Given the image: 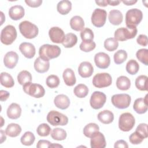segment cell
<instances>
[{
  "mask_svg": "<svg viewBox=\"0 0 148 148\" xmlns=\"http://www.w3.org/2000/svg\"><path fill=\"white\" fill-rule=\"evenodd\" d=\"M35 140V137L34 134L30 132H25L23 135L20 138L21 143L25 146H31L32 145Z\"/></svg>",
  "mask_w": 148,
  "mask_h": 148,
  "instance_id": "38",
  "label": "cell"
},
{
  "mask_svg": "<svg viewBox=\"0 0 148 148\" xmlns=\"http://www.w3.org/2000/svg\"><path fill=\"white\" fill-rule=\"evenodd\" d=\"M71 28L76 31H82L84 27V21L79 16H75L70 20Z\"/></svg>",
  "mask_w": 148,
  "mask_h": 148,
  "instance_id": "27",
  "label": "cell"
},
{
  "mask_svg": "<svg viewBox=\"0 0 148 148\" xmlns=\"http://www.w3.org/2000/svg\"><path fill=\"white\" fill-rule=\"evenodd\" d=\"M131 98L127 94H114L112 97V104L117 108L124 109L127 108L131 103Z\"/></svg>",
  "mask_w": 148,
  "mask_h": 148,
  "instance_id": "9",
  "label": "cell"
},
{
  "mask_svg": "<svg viewBox=\"0 0 148 148\" xmlns=\"http://www.w3.org/2000/svg\"><path fill=\"white\" fill-rule=\"evenodd\" d=\"M75 95L80 98L86 97L88 94V88L84 84H79L73 89Z\"/></svg>",
  "mask_w": 148,
  "mask_h": 148,
  "instance_id": "35",
  "label": "cell"
},
{
  "mask_svg": "<svg viewBox=\"0 0 148 148\" xmlns=\"http://www.w3.org/2000/svg\"><path fill=\"white\" fill-rule=\"evenodd\" d=\"M47 121L53 126H63L68 124V118L61 113L56 110H51L47 114Z\"/></svg>",
  "mask_w": 148,
  "mask_h": 148,
  "instance_id": "8",
  "label": "cell"
},
{
  "mask_svg": "<svg viewBox=\"0 0 148 148\" xmlns=\"http://www.w3.org/2000/svg\"><path fill=\"white\" fill-rule=\"evenodd\" d=\"M23 91L32 97L40 98L45 94V90L43 87L37 83L28 82L23 85Z\"/></svg>",
  "mask_w": 148,
  "mask_h": 148,
  "instance_id": "6",
  "label": "cell"
},
{
  "mask_svg": "<svg viewBox=\"0 0 148 148\" xmlns=\"http://www.w3.org/2000/svg\"><path fill=\"white\" fill-rule=\"evenodd\" d=\"M60 79L57 75H49L46 80V85L50 88H54L57 87L60 84Z\"/></svg>",
  "mask_w": 148,
  "mask_h": 148,
  "instance_id": "43",
  "label": "cell"
},
{
  "mask_svg": "<svg viewBox=\"0 0 148 148\" xmlns=\"http://www.w3.org/2000/svg\"><path fill=\"white\" fill-rule=\"evenodd\" d=\"M136 42L139 45H141L142 46H146L148 43L147 37L146 35H139L136 39Z\"/></svg>",
  "mask_w": 148,
  "mask_h": 148,
  "instance_id": "49",
  "label": "cell"
},
{
  "mask_svg": "<svg viewBox=\"0 0 148 148\" xmlns=\"http://www.w3.org/2000/svg\"><path fill=\"white\" fill-rule=\"evenodd\" d=\"M130 142L133 145H138L142 142L144 138H142L140 135H139L135 131L131 134L129 137Z\"/></svg>",
  "mask_w": 148,
  "mask_h": 148,
  "instance_id": "48",
  "label": "cell"
},
{
  "mask_svg": "<svg viewBox=\"0 0 148 148\" xmlns=\"http://www.w3.org/2000/svg\"><path fill=\"white\" fill-rule=\"evenodd\" d=\"M50 68L49 61H46L40 57L36 58L34 62V68L35 71L40 73H43L48 71Z\"/></svg>",
  "mask_w": 148,
  "mask_h": 148,
  "instance_id": "22",
  "label": "cell"
},
{
  "mask_svg": "<svg viewBox=\"0 0 148 148\" xmlns=\"http://www.w3.org/2000/svg\"><path fill=\"white\" fill-rule=\"evenodd\" d=\"M94 72V68L92 64L88 61H83L79 66V75L83 78L90 77Z\"/></svg>",
  "mask_w": 148,
  "mask_h": 148,
  "instance_id": "18",
  "label": "cell"
},
{
  "mask_svg": "<svg viewBox=\"0 0 148 148\" xmlns=\"http://www.w3.org/2000/svg\"><path fill=\"white\" fill-rule=\"evenodd\" d=\"M25 14L24 8L21 5H14L9 10V16L13 20H18L22 18Z\"/></svg>",
  "mask_w": 148,
  "mask_h": 148,
  "instance_id": "19",
  "label": "cell"
},
{
  "mask_svg": "<svg viewBox=\"0 0 148 148\" xmlns=\"http://www.w3.org/2000/svg\"><path fill=\"white\" fill-rule=\"evenodd\" d=\"M123 3L126 5H132L137 2V1H123Z\"/></svg>",
  "mask_w": 148,
  "mask_h": 148,
  "instance_id": "57",
  "label": "cell"
},
{
  "mask_svg": "<svg viewBox=\"0 0 148 148\" xmlns=\"http://www.w3.org/2000/svg\"><path fill=\"white\" fill-rule=\"evenodd\" d=\"M108 4L111 6H117L120 3V1H112V0H107Z\"/></svg>",
  "mask_w": 148,
  "mask_h": 148,
  "instance_id": "55",
  "label": "cell"
},
{
  "mask_svg": "<svg viewBox=\"0 0 148 148\" xmlns=\"http://www.w3.org/2000/svg\"><path fill=\"white\" fill-rule=\"evenodd\" d=\"M66 131L60 128H56L52 130L51 132V136L54 140H63L66 138Z\"/></svg>",
  "mask_w": 148,
  "mask_h": 148,
  "instance_id": "37",
  "label": "cell"
},
{
  "mask_svg": "<svg viewBox=\"0 0 148 148\" xmlns=\"http://www.w3.org/2000/svg\"><path fill=\"white\" fill-rule=\"evenodd\" d=\"M95 3L99 6H102V7H105L108 4L107 2V1L106 0H102V1H95Z\"/></svg>",
  "mask_w": 148,
  "mask_h": 148,
  "instance_id": "54",
  "label": "cell"
},
{
  "mask_svg": "<svg viewBox=\"0 0 148 148\" xmlns=\"http://www.w3.org/2000/svg\"><path fill=\"white\" fill-rule=\"evenodd\" d=\"M18 56L17 53L10 51L8 52L3 58L5 66L9 69L14 68L18 62Z\"/></svg>",
  "mask_w": 148,
  "mask_h": 148,
  "instance_id": "17",
  "label": "cell"
},
{
  "mask_svg": "<svg viewBox=\"0 0 148 148\" xmlns=\"http://www.w3.org/2000/svg\"><path fill=\"white\" fill-rule=\"evenodd\" d=\"M108 18L112 24L114 25H119L123 21V16L120 10L114 9L109 12Z\"/></svg>",
  "mask_w": 148,
  "mask_h": 148,
  "instance_id": "23",
  "label": "cell"
},
{
  "mask_svg": "<svg viewBox=\"0 0 148 148\" xmlns=\"http://www.w3.org/2000/svg\"><path fill=\"white\" fill-rule=\"evenodd\" d=\"M143 18L142 12L136 8L128 10L125 14L127 27H136Z\"/></svg>",
  "mask_w": 148,
  "mask_h": 148,
  "instance_id": "3",
  "label": "cell"
},
{
  "mask_svg": "<svg viewBox=\"0 0 148 148\" xmlns=\"http://www.w3.org/2000/svg\"><path fill=\"white\" fill-rule=\"evenodd\" d=\"M95 47L96 44L93 40L87 42L82 41L79 46L80 49L84 52H90L93 50L95 48Z\"/></svg>",
  "mask_w": 148,
  "mask_h": 148,
  "instance_id": "46",
  "label": "cell"
},
{
  "mask_svg": "<svg viewBox=\"0 0 148 148\" xmlns=\"http://www.w3.org/2000/svg\"><path fill=\"white\" fill-rule=\"evenodd\" d=\"M94 62L98 68L100 69H106L110 65V58L108 54L103 52H99L95 55Z\"/></svg>",
  "mask_w": 148,
  "mask_h": 148,
  "instance_id": "14",
  "label": "cell"
},
{
  "mask_svg": "<svg viewBox=\"0 0 148 148\" xmlns=\"http://www.w3.org/2000/svg\"><path fill=\"white\" fill-rule=\"evenodd\" d=\"M136 56L139 61L144 65H148V50L147 49L138 50L136 53Z\"/></svg>",
  "mask_w": 148,
  "mask_h": 148,
  "instance_id": "42",
  "label": "cell"
},
{
  "mask_svg": "<svg viewBox=\"0 0 148 148\" xmlns=\"http://www.w3.org/2000/svg\"><path fill=\"white\" fill-rule=\"evenodd\" d=\"M91 148H104L106 143L105 136L102 133L99 131L96 132L91 138L90 140Z\"/></svg>",
  "mask_w": 148,
  "mask_h": 148,
  "instance_id": "15",
  "label": "cell"
},
{
  "mask_svg": "<svg viewBox=\"0 0 148 148\" xmlns=\"http://www.w3.org/2000/svg\"><path fill=\"white\" fill-rule=\"evenodd\" d=\"M25 2L27 5L31 8H38L42 3V0H25Z\"/></svg>",
  "mask_w": 148,
  "mask_h": 148,
  "instance_id": "50",
  "label": "cell"
},
{
  "mask_svg": "<svg viewBox=\"0 0 148 148\" xmlns=\"http://www.w3.org/2000/svg\"><path fill=\"white\" fill-rule=\"evenodd\" d=\"M49 35L51 41L56 43H62L65 38L64 31L58 27H51L49 29Z\"/></svg>",
  "mask_w": 148,
  "mask_h": 148,
  "instance_id": "13",
  "label": "cell"
},
{
  "mask_svg": "<svg viewBox=\"0 0 148 148\" xmlns=\"http://www.w3.org/2000/svg\"><path fill=\"white\" fill-rule=\"evenodd\" d=\"M114 147H123V148H128V145L126 141L124 140H119L116 141L114 143Z\"/></svg>",
  "mask_w": 148,
  "mask_h": 148,
  "instance_id": "52",
  "label": "cell"
},
{
  "mask_svg": "<svg viewBox=\"0 0 148 148\" xmlns=\"http://www.w3.org/2000/svg\"><path fill=\"white\" fill-rule=\"evenodd\" d=\"M9 93L5 90H1L0 91V100L1 101H6L8 98L9 97Z\"/></svg>",
  "mask_w": 148,
  "mask_h": 148,
  "instance_id": "53",
  "label": "cell"
},
{
  "mask_svg": "<svg viewBox=\"0 0 148 148\" xmlns=\"http://www.w3.org/2000/svg\"><path fill=\"white\" fill-rule=\"evenodd\" d=\"M119 42L114 38L106 39L104 42V47L109 51H113L117 49Z\"/></svg>",
  "mask_w": 148,
  "mask_h": 148,
  "instance_id": "40",
  "label": "cell"
},
{
  "mask_svg": "<svg viewBox=\"0 0 148 148\" xmlns=\"http://www.w3.org/2000/svg\"><path fill=\"white\" fill-rule=\"evenodd\" d=\"M106 101V95L101 91H95L91 95L90 103L92 108L99 109L101 108Z\"/></svg>",
  "mask_w": 148,
  "mask_h": 148,
  "instance_id": "12",
  "label": "cell"
},
{
  "mask_svg": "<svg viewBox=\"0 0 148 148\" xmlns=\"http://www.w3.org/2000/svg\"><path fill=\"white\" fill-rule=\"evenodd\" d=\"M62 147V146L58 145V144H55V143H51L50 147Z\"/></svg>",
  "mask_w": 148,
  "mask_h": 148,
  "instance_id": "58",
  "label": "cell"
},
{
  "mask_svg": "<svg viewBox=\"0 0 148 148\" xmlns=\"http://www.w3.org/2000/svg\"><path fill=\"white\" fill-rule=\"evenodd\" d=\"M125 69L129 74L134 75L136 74L139 71V65L136 60H130L127 63Z\"/></svg>",
  "mask_w": 148,
  "mask_h": 148,
  "instance_id": "39",
  "label": "cell"
},
{
  "mask_svg": "<svg viewBox=\"0 0 148 148\" xmlns=\"http://www.w3.org/2000/svg\"><path fill=\"white\" fill-rule=\"evenodd\" d=\"M80 37L82 41H91L93 40L94 39V33L91 29L88 28H86L81 31Z\"/></svg>",
  "mask_w": 148,
  "mask_h": 148,
  "instance_id": "45",
  "label": "cell"
},
{
  "mask_svg": "<svg viewBox=\"0 0 148 148\" xmlns=\"http://www.w3.org/2000/svg\"><path fill=\"white\" fill-rule=\"evenodd\" d=\"M106 11L100 9H95L91 15V23L96 27H102L106 20Z\"/></svg>",
  "mask_w": 148,
  "mask_h": 148,
  "instance_id": "11",
  "label": "cell"
},
{
  "mask_svg": "<svg viewBox=\"0 0 148 148\" xmlns=\"http://www.w3.org/2000/svg\"><path fill=\"white\" fill-rule=\"evenodd\" d=\"M147 76L146 75H140L135 80V84L136 87L140 91H147Z\"/></svg>",
  "mask_w": 148,
  "mask_h": 148,
  "instance_id": "34",
  "label": "cell"
},
{
  "mask_svg": "<svg viewBox=\"0 0 148 148\" xmlns=\"http://www.w3.org/2000/svg\"><path fill=\"white\" fill-rule=\"evenodd\" d=\"M62 77L65 84L68 86H73L76 83V79L75 73L71 68H66L64 70Z\"/></svg>",
  "mask_w": 148,
  "mask_h": 148,
  "instance_id": "25",
  "label": "cell"
},
{
  "mask_svg": "<svg viewBox=\"0 0 148 148\" xmlns=\"http://www.w3.org/2000/svg\"><path fill=\"white\" fill-rule=\"evenodd\" d=\"M135 132L144 139L147 138V124L146 123H140L136 127Z\"/></svg>",
  "mask_w": 148,
  "mask_h": 148,
  "instance_id": "47",
  "label": "cell"
},
{
  "mask_svg": "<svg viewBox=\"0 0 148 148\" xmlns=\"http://www.w3.org/2000/svg\"><path fill=\"white\" fill-rule=\"evenodd\" d=\"M54 103L57 108L64 110L69 106L70 100L66 95L59 94L54 98Z\"/></svg>",
  "mask_w": 148,
  "mask_h": 148,
  "instance_id": "20",
  "label": "cell"
},
{
  "mask_svg": "<svg viewBox=\"0 0 148 148\" xmlns=\"http://www.w3.org/2000/svg\"><path fill=\"white\" fill-rule=\"evenodd\" d=\"M17 81L20 85L23 86L27 83L31 82L32 75L31 73L27 71H22L20 72L17 75Z\"/></svg>",
  "mask_w": 148,
  "mask_h": 148,
  "instance_id": "36",
  "label": "cell"
},
{
  "mask_svg": "<svg viewBox=\"0 0 148 148\" xmlns=\"http://www.w3.org/2000/svg\"><path fill=\"white\" fill-rule=\"evenodd\" d=\"M6 113L7 116L9 119L16 120L20 117L21 108L18 104L16 103H12L8 108Z\"/></svg>",
  "mask_w": 148,
  "mask_h": 148,
  "instance_id": "21",
  "label": "cell"
},
{
  "mask_svg": "<svg viewBox=\"0 0 148 148\" xmlns=\"http://www.w3.org/2000/svg\"><path fill=\"white\" fill-rule=\"evenodd\" d=\"M99 126L93 123L87 124L83 128V134L87 138H91L96 132L99 131Z\"/></svg>",
  "mask_w": 148,
  "mask_h": 148,
  "instance_id": "32",
  "label": "cell"
},
{
  "mask_svg": "<svg viewBox=\"0 0 148 148\" xmlns=\"http://www.w3.org/2000/svg\"><path fill=\"white\" fill-rule=\"evenodd\" d=\"M72 3L69 1L63 0L60 1L57 5V11L62 15L67 14L71 10Z\"/></svg>",
  "mask_w": 148,
  "mask_h": 148,
  "instance_id": "29",
  "label": "cell"
},
{
  "mask_svg": "<svg viewBox=\"0 0 148 148\" xmlns=\"http://www.w3.org/2000/svg\"><path fill=\"white\" fill-rule=\"evenodd\" d=\"M19 50L25 57L29 59L33 58L36 53L34 45L29 42L21 43L19 46Z\"/></svg>",
  "mask_w": 148,
  "mask_h": 148,
  "instance_id": "16",
  "label": "cell"
},
{
  "mask_svg": "<svg viewBox=\"0 0 148 148\" xmlns=\"http://www.w3.org/2000/svg\"><path fill=\"white\" fill-rule=\"evenodd\" d=\"M97 117L98 120L105 124H109L112 123L114 120L113 113L108 110H104L100 112L98 114Z\"/></svg>",
  "mask_w": 148,
  "mask_h": 148,
  "instance_id": "26",
  "label": "cell"
},
{
  "mask_svg": "<svg viewBox=\"0 0 148 148\" xmlns=\"http://www.w3.org/2000/svg\"><path fill=\"white\" fill-rule=\"evenodd\" d=\"M137 32L136 27H121L115 31L114 38L117 40L125 41L135 38Z\"/></svg>",
  "mask_w": 148,
  "mask_h": 148,
  "instance_id": "4",
  "label": "cell"
},
{
  "mask_svg": "<svg viewBox=\"0 0 148 148\" xmlns=\"http://www.w3.org/2000/svg\"><path fill=\"white\" fill-rule=\"evenodd\" d=\"M17 35L15 27L12 25H8L1 31V42L5 45H10L16 40Z\"/></svg>",
  "mask_w": 148,
  "mask_h": 148,
  "instance_id": "5",
  "label": "cell"
},
{
  "mask_svg": "<svg viewBox=\"0 0 148 148\" xmlns=\"http://www.w3.org/2000/svg\"><path fill=\"white\" fill-rule=\"evenodd\" d=\"M51 143L47 140H39L36 144L38 148H47L50 147Z\"/></svg>",
  "mask_w": 148,
  "mask_h": 148,
  "instance_id": "51",
  "label": "cell"
},
{
  "mask_svg": "<svg viewBox=\"0 0 148 148\" xmlns=\"http://www.w3.org/2000/svg\"><path fill=\"white\" fill-rule=\"evenodd\" d=\"M5 134V131H3L2 130H1V143H2L6 139Z\"/></svg>",
  "mask_w": 148,
  "mask_h": 148,
  "instance_id": "56",
  "label": "cell"
},
{
  "mask_svg": "<svg viewBox=\"0 0 148 148\" xmlns=\"http://www.w3.org/2000/svg\"><path fill=\"white\" fill-rule=\"evenodd\" d=\"M113 58L116 64H121L127 60V53L124 50H119L114 54Z\"/></svg>",
  "mask_w": 148,
  "mask_h": 148,
  "instance_id": "41",
  "label": "cell"
},
{
  "mask_svg": "<svg viewBox=\"0 0 148 148\" xmlns=\"http://www.w3.org/2000/svg\"><path fill=\"white\" fill-rule=\"evenodd\" d=\"M21 132V127L16 123H10L8 125L6 130L5 133L7 135L10 137H16L20 135Z\"/></svg>",
  "mask_w": 148,
  "mask_h": 148,
  "instance_id": "28",
  "label": "cell"
},
{
  "mask_svg": "<svg viewBox=\"0 0 148 148\" xmlns=\"http://www.w3.org/2000/svg\"><path fill=\"white\" fill-rule=\"evenodd\" d=\"M77 37L75 34L73 33H68L65 35V39L62 44L65 48H71L77 43Z\"/></svg>",
  "mask_w": 148,
  "mask_h": 148,
  "instance_id": "31",
  "label": "cell"
},
{
  "mask_svg": "<svg viewBox=\"0 0 148 148\" xmlns=\"http://www.w3.org/2000/svg\"><path fill=\"white\" fill-rule=\"evenodd\" d=\"M112 79L108 73H99L96 74L92 79V84L97 88H104L111 85Z\"/></svg>",
  "mask_w": 148,
  "mask_h": 148,
  "instance_id": "10",
  "label": "cell"
},
{
  "mask_svg": "<svg viewBox=\"0 0 148 148\" xmlns=\"http://www.w3.org/2000/svg\"><path fill=\"white\" fill-rule=\"evenodd\" d=\"M133 108L137 113L143 114L147 110L148 104L147 102L145 101L144 98H137L134 101Z\"/></svg>",
  "mask_w": 148,
  "mask_h": 148,
  "instance_id": "24",
  "label": "cell"
},
{
  "mask_svg": "<svg viewBox=\"0 0 148 148\" xmlns=\"http://www.w3.org/2000/svg\"><path fill=\"white\" fill-rule=\"evenodd\" d=\"M131 86V81L127 76H120L116 80V87L118 89L123 91L128 90Z\"/></svg>",
  "mask_w": 148,
  "mask_h": 148,
  "instance_id": "30",
  "label": "cell"
},
{
  "mask_svg": "<svg viewBox=\"0 0 148 148\" xmlns=\"http://www.w3.org/2000/svg\"><path fill=\"white\" fill-rule=\"evenodd\" d=\"M60 47L54 45H43L40 47L39 50V57L46 61H49L51 59L57 58L60 55Z\"/></svg>",
  "mask_w": 148,
  "mask_h": 148,
  "instance_id": "1",
  "label": "cell"
},
{
  "mask_svg": "<svg viewBox=\"0 0 148 148\" xmlns=\"http://www.w3.org/2000/svg\"><path fill=\"white\" fill-rule=\"evenodd\" d=\"M1 84L6 88H11L14 84V80L12 76L6 72L1 73Z\"/></svg>",
  "mask_w": 148,
  "mask_h": 148,
  "instance_id": "33",
  "label": "cell"
},
{
  "mask_svg": "<svg viewBox=\"0 0 148 148\" xmlns=\"http://www.w3.org/2000/svg\"><path fill=\"white\" fill-rule=\"evenodd\" d=\"M18 28L21 35L27 39H33L38 34L39 29L38 27L28 21L21 22Z\"/></svg>",
  "mask_w": 148,
  "mask_h": 148,
  "instance_id": "2",
  "label": "cell"
},
{
  "mask_svg": "<svg viewBox=\"0 0 148 148\" xmlns=\"http://www.w3.org/2000/svg\"><path fill=\"white\" fill-rule=\"evenodd\" d=\"M135 124V118L134 116L130 113H124L121 114L119 117V127L122 131H130L133 128Z\"/></svg>",
  "mask_w": 148,
  "mask_h": 148,
  "instance_id": "7",
  "label": "cell"
},
{
  "mask_svg": "<svg viewBox=\"0 0 148 148\" xmlns=\"http://www.w3.org/2000/svg\"><path fill=\"white\" fill-rule=\"evenodd\" d=\"M51 132V128L50 126L46 123H42L40 124L36 129L37 134L40 136H47Z\"/></svg>",
  "mask_w": 148,
  "mask_h": 148,
  "instance_id": "44",
  "label": "cell"
}]
</instances>
